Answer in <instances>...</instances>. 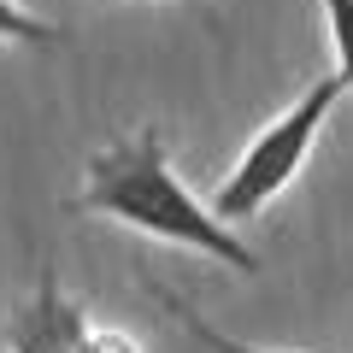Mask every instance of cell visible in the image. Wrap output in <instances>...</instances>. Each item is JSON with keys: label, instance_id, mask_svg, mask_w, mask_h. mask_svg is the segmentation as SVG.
I'll return each mask as SVG.
<instances>
[{"label": "cell", "instance_id": "1", "mask_svg": "<svg viewBox=\"0 0 353 353\" xmlns=\"http://www.w3.org/2000/svg\"><path fill=\"white\" fill-rule=\"evenodd\" d=\"M71 212L124 224L148 241H165V248H189L201 259H218L224 271H241V277L259 271V253L236 236V224H224L212 212V201H201L176 176L171 141H165L159 124L112 136L101 153H88L83 189L71 194Z\"/></svg>", "mask_w": 353, "mask_h": 353}, {"label": "cell", "instance_id": "2", "mask_svg": "<svg viewBox=\"0 0 353 353\" xmlns=\"http://www.w3.org/2000/svg\"><path fill=\"white\" fill-rule=\"evenodd\" d=\"M347 94H353V83L341 71L306 83L301 94L236 153V165H230L224 183L212 189V212L224 218V224H253V218H265L294 183H301V171H306V159H312L318 136H324L330 112H336Z\"/></svg>", "mask_w": 353, "mask_h": 353}, {"label": "cell", "instance_id": "3", "mask_svg": "<svg viewBox=\"0 0 353 353\" xmlns=\"http://www.w3.org/2000/svg\"><path fill=\"white\" fill-rule=\"evenodd\" d=\"M6 353H141V347L124 330L94 324V312L71 301L53 271H41L30 301L12 306V318H6Z\"/></svg>", "mask_w": 353, "mask_h": 353}, {"label": "cell", "instance_id": "4", "mask_svg": "<svg viewBox=\"0 0 353 353\" xmlns=\"http://www.w3.org/2000/svg\"><path fill=\"white\" fill-rule=\"evenodd\" d=\"M148 294H153V301L165 306V318H176V330H183V336H189V341H194L201 353H271V347H248V341L224 336L218 324H206V318L194 312V306L183 301V294H171V289H165L159 277H148Z\"/></svg>", "mask_w": 353, "mask_h": 353}, {"label": "cell", "instance_id": "5", "mask_svg": "<svg viewBox=\"0 0 353 353\" xmlns=\"http://www.w3.org/2000/svg\"><path fill=\"white\" fill-rule=\"evenodd\" d=\"M65 48V30L48 24V18H36L30 6H18V0H0V48Z\"/></svg>", "mask_w": 353, "mask_h": 353}, {"label": "cell", "instance_id": "6", "mask_svg": "<svg viewBox=\"0 0 353 353\" xmlns=\"http://www.w3.org/2000/svg\"><path fill=\"white\" fill-rule=\"evenodd\" d=\"M318 6H324L330 48H336V71L353 83V0H318Z\"/></svg>", "mask_w": 353, "mask_h": 353}]
</instances>
